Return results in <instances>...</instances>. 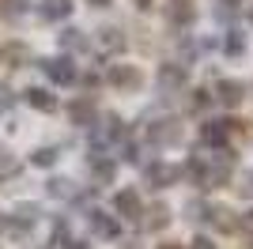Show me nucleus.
I'll return each instance as SVG.
<instances>
[{
	"label": "nucleus",
	"mask_w": 253,
	"mask_h": 249,
	"mask_svg": "<svg viewBox=\"0 0 253 249\" xmlns=\"http://www.w3.org/2000/svg\"><path fill=\"white\" fill-rule=\"evenodd\" d=\"M238 230H242V234H250V238H253V211H246V215L238 219Z\"/></svg>",
	"instance_id": "nucleus-28"
},
{
	"label": "nucleus",
	"mask_w": 253,
	"mask_h": 249,
	"mask_svg": "<svg viewBox=\"0 0 253 249\" xmlns=\"http://www.w3.org/2000/svg\"><path fill=\"white\" fill-rule=\"evenodd\" d=\"M34 223H38V208L34 204H23V208H15V215H8L4 219V227L11 230V234H27V230H34Z\"/></svg>",
	"instance_id": "nucleus-9"
},
{
	"label": "nucleus",
	"mask_w": 253,
	"mask_h": 249,
	"mask_svg": "<svg viewBox=\"0 0 253 249\" xmlns=\"http://www.w3.org/2000/svg\"><path fill=\"white\" fill-rule=\"evenodd\" d=\"M185 177H189L193 185H201V189H219L231 181V155L227 151H219V155H211V159H189L185 163Z\"/></svg>",
	"instance_id": "nucleus-1"
},
{
	"label": "nucleus",
	"mask_w": 253,
	"mask_h": 249,
	"mask_svg": "<svg viewBox=\"0 0 253 249\" xmlns=\"http://www.w3.org/2000/svg\"><path fill=\"white\" fill-rule=\"evenodd\" d=\"M61 45H64V49H72V53H84V49H91V42L84 38V31H76V27L61 31Z\"/></svg>",
	"instance_id": "nucleus-21"
},
{
	"label": "nucleus",
	"mask_w": 253,
	"mask_h": 249,
	"mask_svg": "<svg viewBox=\"0 0 253 249\" xmlns=\"http://www.w3.org/2000/svg\"><path fill=\"white\" fill-rule=\"evenodd\" d=\"M87 170H91V181H95V185H110L114 174H117V163H114V155H106V151H91Z\"/></svg>",
	"instance_id": "nucleus-5"
},
{
	"label": "nucleus",
	"mask_w": 253,
	"mask_h": 249,
	"mask_svg": "<svg viewBox=\"0 0 253 249\" xmlns=\"http://www.w3.org/2000/svg\"><path fill=\"white\" fill-rule=\"evenodd\" d=\"M159 91H167V94H181V87L189 83V72H185V64L178 61H167V64H159Z\"/></svg>",
	"instance_id": "nucleus-3"
},
{
	"label": "nucleus",
	"mask_w": 253,
	"mask_h": 249,
	"mask_svg": "<svg viewBox=\"0 0 253 249\" xmlns=\"http://www.w3.org/2000/svg\"><path fill=\"white\" fill-rule=\"evenodd\" d=\"M64 249H91V246H87L84 238H68V242H64Z\"/></svg>",
	"instance_id": "nucleus-30"
},
{
	"label": "nucleus",
	"mask_w": 253,
	"mask_h": 249,
	"mask_svg": "<svg viewBox=\"0 0 253 249\" xmlns=\"http://www.w3.org/2000/svg\"><path fill=\"white\" fill-rule=\"evenodd\" d=\"M87 4H95V8H110V0H87Z\"/></svg>",
	"instance_id": "nucleus-33"
},
{
	"label": "nucleus",
	"mask_w": 253,
	"mask_h": 249,
	"mask_svg": "<svg viewBox=\"0 0 253 249\" xmlns=\"http://www.w3.org/2000/svg\"><path fill=\"white\" fill-rule=\"evenodd\" d=\"M31 163L34 166H53L57 163V147H38V151L31 155Z\"/></svg>",
	"instance_id": "nucleus-26"
},
{
	"label": "nucleus",
	"mask_w": 253,
	"mask_h": 249,
	"mask_svg": "<svg viewBox=\"0 0 253 249\" xmlns=\"http://www.w3.org/2000/svg\"><path fill=\"white\" fill-rule=\"evenodd\" d=\"M68 117H72V124H95V102H91V94L76 98L68 106Z\"/></svg>",
	"instance_id": "nucleus-15"
},
{
	"label": "nucleus",
	"mask_w": 253,
	"mask_h": 249,
	"mask_svg": "<svg viewBox=\"0 0 253 249\" xmlns=\"http://www.w3.org/2000/svg\"><path fill=\"white\" fill-rule=\"evenodd\" d=\"M27 102L34 106V110H42V114H49V110H57V98H53L45 87H27V94H23Z\"/></svg>",
	"instance_id": "nucleus-18"
},
{
	"label": "nucleus",
	"mask_w": 253,
	"mask_h": 249,
	"mask_svg": "<svg viewBox=\"0 0 253 249\" xmlns=\"http://www.w3.org/2000/svg\"><path fill=\"white\" fill-rule=\"evenodd\" d=\"M106 80L114 83V87H121V91H140V83H144V76L132 68V64H114L110 72H106Z\"/></svg>",
	"instance_id": "nucleus-7"
},
{
	"label": "nucleus",
	"mask_w": 253,
	"mask_h": 249,
	"mask_svg": "<svg viewBox=\"0 0 253 249\" xmlns=\"http://www.w3.org/2000/svg\"><path fill=\"white\" fill-rule=\"evenodd\" d=\"M98 49H106V53L125 49V38H121V31H117V27H102V31H98Z\"/></svg>",
	"instance_id": "nucleus-20"
},
{
	"label": "nucleus",
	"mask_w": 253,
	"mask_h": 249,
	"mask_svg": "<svg viewBox=\"0 0 253 249\" xmlns=\"http://www.w3.org/2000/svg\"><path fill=\"white\" fill-rule=\"evenodd\" d=\"M234 128H238V121H204L201 124V144L204 147H219V151H223Z\"/></svg>",
	"instance_id": "nucleus-4"
},
{
	"label": "nucleus",
	"mask_w": 253,
	"mask_h": 249,
	"mask_svg": "<svg viewBox=\"0 0 253 249\" xmlns=\"http://www.w3.org/2000/svg\"><path fill=\"white\" fill-rule=\"evenodd\" d=\"M219 106H227V110H234V106H242V98H246V87L238 80H219L215 83V94H211Z\"/></svg>",
	"instance_id": "nucleus-8"
},
{
	"label": "nucleus",
	"mask_w": 253,
	"mask_h": 249,
	"mask_svg": "<svg viewBox=\"0 0 253 249\" xmlns=\"http://www.w3.org/2000/svg\"><path fill=\"white\" fill-rule=\"evenodd\" d=\"M250 23H253V8H250Z\"/></svg>",
	"instance_id": "nucleus-37"
},
{
	"label": "nucleus",
	"mask_w": 253,
	"mask_h": 249,
	"mask_svg": "<svg viewBox=\"0 0 253 249\" xmlns=\"http://www.w3.org/2000/svg\"><path fill=\"white\" fill-rule=\"evenodd\" d=\"M11 106H15V94H11V87H0V114H8Z\"/></svg>",
	"instance_id": "nucleus-27"
},
{
	"label": "nucleus",
	"mask_w": 253,
	"mask_h": 249,
	"mask_svg": "<svg viewBox=\"0 0 253 249\" xmlns=\"http://www.w3.org/2000/svg\"><path fill=\"white\" fill-rule=\"evenodd\" d=\"M181 140V121H174V117H159V121L148 124V144L151 147H170Z\"/></svg>",
	"instance_id": "nucleus-2"
},
{
	"label": "nucleus",
	"mask_w": 253,
	"mask_h": 249,
	"mask_svg": "<svg viewBox=\"0 0 253 249\" xmlns=\"http://www.w3.org/2000/svg\"><path fill=\"white\" fill-rule=\"evenodd\" d=\"M23 8H27V0H0V19L15 23L23 15Z\"/></svg>",
	"instance_id": "nucleus-22"
},
{
	"label": "nucleus",
	"mask_w": 253,
	"mask_h": 249,
	"mask_svg": "<svg viewBox=\"0 0 253 249\" xmlns=\"http://www.w3.org/2000/svg\"><path fill=\"white\" fill-rule=\"evenodd\" d=\"M140 223H144L148 230H163L170 223V208L167 204H151L148 211H140Z\"/></svg>",
	"instance_id": "nucleus-16"
},
{
	"label": "nucleus",
	"mask_w": 253,
	"mask_h": 249,
	"mask_svg": "<svg viewBox=\"0 0 253 249\" xmlns=\"http://www.w3.org/2000/svg\"><path fill=\"white\" fill-rule=\"evenodd\" d=\"M87 223H91V230H95L98 238H117V234H121V223H117V215H110V211H91Z\"/></svg>",
	"instance_id": "nucleus-12"
},
{
	"label": "nucleus",
	"mask_w": 253,
	"mask_h": 249,
	"mask_svg": "<svg viewBox=\"0 0 253 249\" xmlns=\"http://www.w3.org/2000/svg\"><path fill=\"white\" fill-rule=\"evenodd\" d=\"M114 208H117V215H121V219H140V211H144L136 189H121V193L114 197Z\"/></svg>",
	"instance_id": "nucleus-14"
},
{
	"label": "nucleus",
	"mask_w": 253,
	"mask_h": 249,
	"mask_svg": "<svg viewBox=\"0 0 253 249\" xmlns=\"http://www.w3.org/2000/svg\"><path fill=\"white\" fill-rule=\"evenodd\" d=\"M42 68H45V76H49L53 83H72L76 80V64L68 61V57H49V61H42Z\"/></svg>",
	"instance_id": "nucleus-11"
},
{
	"label": "nucleus",
	"mask_w": 253,
	"mask_h": 249,
	"mask_svg": "<svg viewBox=\"0 0 253 249\" xmlns=\"http://www.w3.org/2000/svg\"><path fill=\"white\" fill-rule=\"evenodd\" d=\"M208 98H211L208 91H197V98H193V110H204V106H208Z\"/></svg>",
	"instance_id": "nucleus-29"
},
{
	"label": "nucleus",
	"mask_w": 253,
	"mask_h": 249,
	"mask_svg": "<svg viewBox=\"0 0 253 249\" xmlns=\"http://www.w3.org/2000/svg\"><path fill=\"white\" fill-rule=\"evenodd\" d=\"M68 11H72V0H42L38 15H42V19H49V23H57V19H64Z\"/></svg>",
	"instance_id": "nucleus-19"
},
{
	"label": "nucleus",
	"mask_w": 253,
	"mask_h": 249,
	"mask_svg": "<svg viewBox=\"0 0 253 249\" xmlns=\"http://www.w3.org/2000/svg\"><path fill=\"white\" fill-rule=\"evenodd\" d=\"M223 49H227V57H238V53H246V38L238 31H227V38H223Z\"/></svg>",
	"instance_id": "nucleus-24"
},
{
	"label": "nucleus",
	"mask_w": 253,
	"mask_h": 249,
	"mask_svg": "<svg viewBox=\"0 0 253 249\" xmlns=\"http://www.w3.org/2000/svg\"><path fill=\"white\" fill-rule=\"evenodd\" d=\"M204 223H211L215 230H238V219H234L231 208L223 204H208V211H204Z\"/></svg>",
	"instance_id": "nucleus-13"
},
{
	"label": "nucleus",
	"mask_w": 253,
	"mask_h": 249,
	"mask_svg": "<svg viewBox=\"0 0 253 249\" xmlns=\"http://www.w3.org/2000/svg\"><path fill=\"white\" fill-rule=\"evenodd\" d=\"M159 249H181V246H174V242H167V246H159Z\"/></svg>",
	"instance_id": "nucleus-35"
},
{
	"label": "nucleus",
	"mask_w": 253,
	"mask_h": 249,
	"mask_svg": "<svg viewBox=\"0 0 253 249\" xmlns=\"http://www.w3.org/2000/svg\"><path fill=\"white\" fill-rule=\"evenodd\" d=\"M27 57H31V49H27L23 42H4V45H0V64H11V68H19Z\"/></svg>",
	"instance_id": "nucleus-17"
},
{
	"label": "nucleus",
	"mask_w": 253,
	"mask_h": 249,
	"mask_svg": "<svg viewBox=\"0 0 253 249\" xmlns=\"http://www.w3.org/2000/svg\"><path fill=\"white\" fill-rule=\"evenodd\" d=\"M15 174H19V159H11V155H0V181H11Z\"/></svg>",
	"instance_id": "nucleus-25"
},
{
	"label": "nucleus",
	"mask_w": 253,
	"mask_h": 249,
	"mask_svg": "<svg viewBox=\"0 0 253 249\" xmlns=\"http://www.w3.org/2000/svg\"><path fill=\"white\" fill-rule=\"evenodd\" d=\"M250 189H253V174H250Z\"/></svg>",
	"instance_id": "nucleus-36"
},
{
	"label": "nucleus",
	"mask_w": 253,
	"mask_h": 249,
	"mask_svg": "<svg viewBox=\"0 0 253 249\" xmlns=\"http://www.w3.org/2000/svg\"><path fill=\"white\" fill-rule=\"evenodd\" d=\"M45 189H49V197H57V200H72L76 197V193H72V181H64V177H53Z\"/></svg>",
	"instance_id": "nucleus-23"
},
{
	"label": "nucleus",
	"mask_w": 253,
	"mask_h": 249,
	"mask_svg": "<svg viewBox=\"0 0 253 249\" xmlns=\"http://www.w3.org/2000/svg\"><path fill=\"white\" fill-rule=\"evenodd\" d=\"M144 181H148L151 189H170L178 181V170L167 166V163H151V166H144Z\"/></svg>",
	"instance_id": "nucleus-10"
},
{
	"label": "nucleus",
	"mask_w": 253,
	"mask_h": 249,
	"mask_svg": "<svg viewBox=\"0 0 253 249\" xmlns=\"http://www.w3.org/2000/svg\"><path fill=\"white\" fill-rule=\"evenodd\" d=\"M132 4H136V8H140V11H148V8H151V4H155V0H132Z\"/></svg>",
	"instance_id": "nucleus-32"
},
{
	"label": "nucleus",
	"mask_w": 253,
	"mask_h": 249,
	"mask_svg": "<svg viewBox=\"0 0 253 249\" xmlns=\"http://www.w3.org/2000/svg\"><path fill=\"white\" fill-rule=\"evenodd\" d=\"M193 249H215V246H211L208 238H197V242H193Z\"/></svg>",
	"instance_id": "nucleus-31"
},
{
	"label": "nucleus",
	"mask_w": 253,
	"mask_h": 249,
	"mask_svg": "<svg viewBox=\"0 0 253 249\" xmlns=\"http://www.w3.org/2000/svg\"><path fill=\"white\" fill-rule=\"evenodd\" d=\"M170 27H189L197 19V8H193V0H167V8H163Z\"/></svg>",
	"instance_id": "nucleus-6"
},
{
	"label": "nucleus",
	"mask_w": 253,
	"mask_h": 249,
	"mask_svg": "<svg viewBox=\"0 0 253 249\" xmlns=\"http://www.w3.org/2000/svg\"><path fill=\"white\" fill-rule=\"evenodd\" d=\"M219 4H227V8H234V4H242V0H219Z\"/></svg>",
	"instance_id": "nucleus-34"
}]
</instances>
